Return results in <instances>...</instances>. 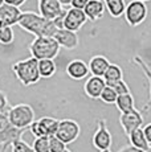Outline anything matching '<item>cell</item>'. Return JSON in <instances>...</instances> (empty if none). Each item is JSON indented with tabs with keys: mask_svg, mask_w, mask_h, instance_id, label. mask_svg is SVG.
<instances>
[{
	"mask_svg": "<svg viewBox=\"0 0 151 152\" xmlns=\"http://www.w3.org/2000/svg\"><path fill=\"white\" fill-rule=\"evenodd\" d=\"M59 1H60L62 5H70V1H72V0H59Z\"/></svg>",
	"mask_w": 151,
	"mask_h": 152,
	"instance_id": "cell-37",
	"label": "cell"
},
{
	"mask_svg": "<svg viewBox=\"0 0 151 152\" xmlns=\"http://www.w3.org/2000/svg\"><path fill=\"white\" fill-rule=\"evenodd\" d=\"M147 13H149V10H147L146 1L131 0L126 5L123 16H125L126 23L130 27H138V25H141L147 19Z\"/></svg>",
	"mask_w": 151,
	"mask_h": 152,
	"instance_id": "cell-5",
	"label": "cell"
},
{
	"mask_svg": "<svg viewBox=\"0 0 151 152\" xmlns=\"http://www.w3.org/2000/svg\"><path fill=\"white\" fill-rule=\"evenodd\" d=\"M11 148H12V152H34L32 145L25 143L24 140H23V138L19 140H15V142L11 144Z\"/></svg>",
	"mask_w": 151,
	"mask_h": 152,
	"instance_id": "cell-28",
	"label": "cell"
},
{
	"mask_svg": "<svg viewBox=\"0 0 151 152\" xmlns=\"http://www.w3.org/2000/svg\"><path fill=\"white\" fill-rule=\"evenodd\" d=\"M7 109H8V98L5 95V93L0 90V114L5 113Z\"/></svg>",
	"mask_w": 151,
	"mask_h": 152,
	"instance_id": "cell-31",
	"label": "cell"
},
{
	"mask_svg": "<svg viewBox=\"0 0 151 152\" xmlns=\"http://www.w3.org/2000/svg\"><path fill=\"white\" fill-rule=\"evenodd\" d=\"M21 11H20V7H16V5H11V4H4L0 7V21L4 25H15L19 23L20 17H21Z\"/></svg>",
	"mask_w": 151,
	"mask_h": 152,
	"instance_id": "cell-16",
	"label": "cell"
},
{
	"mask_svg": "<svg viewBox=\"0 0 151 152\" xmlns=\"http://www.w3.org/2000/svg\"><path fill=\"white\" fill-rule=\"evenodd\" d=\"M143 132H144V136H146L147 142L150 143L151 145V123H147L146 126L143 127Z\"/></svg>",
	"mask_w": 151,
	"mask_h": 152,
	"instance_id": "cell-34",
	"label": "cell"
},
{
	"mask_svg": "<svg viewBox=\"0 0 151 152\" xmlns=\"http://www.w3.org/2000/svg\"><path fill=\"white\" fill-rule=\"evenodd\" d=\"M103 78H105L106 83H111L115 82V81L123 80V70L117 64H110L105 74H103Z\"/></svg>",
	"mask_w": 151,
	"mask_h": 152,
	"instance_id": "cell-24",
	"label": "cell"
},
{
	"mask_svg": "<svg viewBox=\"0 0 151 152\" xmlns=\"http://www.w3.org/2000/svg\"><path fill=\"white\" fill-rule=\"evenodd\" d=\"M15 40V33L11 25L0 24V44L1 45H11Z\"/></svg>",
	"mask_w": 151,
	"mask_h": 152,
	"instance_id": "cell-25",
	"label": "cell"
},
{
	"mask_svg": "<svg viewBox=\"0 0 151 152\" xmlns=\"http://www.w3.org/2000/svg\"><path fill=\"white\" fill-rule=\"evenodd\" d=\"M86 21H88V17H86L84 10L70 7L69 10H66L65 17H64V28L69 29V31L78 32L85 25Z\"/></svg>",
	"mask_w": 151,
	"mask_h": 152,
	"instance_id": "cell-11",
	"label": "cell"
},
{
	"mask_svg": "<svg viewBox=\"0 0 151 152\" xmlns=\"http://www.w3.org/2000/svg\"><path fill=\"white\" fill-rule=\"evenodd\" d=\"M105 4H106V11L113 19H119V17L123 16L127 5L125 0H111V1H107Z\"/></svg>",
	"mask_w": 151,
	"mask_h": 152,
	"instance_id": "cell-21",
	"label": "cell"
},
{
	"mask_svg": "<svg viewBox=\"0 0 151 152\" xmlns=\"http://www.w3.org/2000/svg\"><path fill=\"white\" fill-rule=\"evenodd\" d=\"M131 62L135 64L136 66H139V68H141V70L143 72V74H144V77H146L147 82H149L150 98H149V102H147V103L143 106V109H142V113L146 114V113H149V110L151 109V69H150V66L147 65L146 61H144L141 56H134V57H133V60H131Z\"/></svg>",
	"mask_w": 151,
	"mask_h": 152,
	"instance_id": "cell-19",
	"label": "cell"
},
{
	"mask_svg": "<svg viewBox=\"0 0 151 152\" xmlns=\"http://www.w3.org/2000/svg\"><path fill=\"white\" fill-rule=\"evenodd\" d=\"M127 139H129L130 144L134 145L136 148H139V150H142L143 152L150 148V143L147 142L146 136H144L143 127H139V128H136V130H134L129 136H127Z\"/></svg>",
	"mask_w": 151,
	"mask_h": 152,
	"instance_id": "cell-20",
	"label": "cell"
},
{
	"mask_svg": "<svg viewBox=\"0 0 151 152\" xmlns=\"http://www.w3.org/2000/svg\"><path fill=\"white\" fill-rule=\"evenodd\" d=\"M49 147H51V152H61L66 148V144L56 135H52L49 136Z\"/></svg>",
	"mask_w": 151,
	"mask_h": 152,
	"instance_id": "cell-29",
	"label": "cell"
},
{
	"mask_svg": "<svg viewBox=\"0 0 151 152\" xmlns=\"http://www.w3.org/2000/svg\"><path fill=\"white\" fill-rule=\"evenodd\" d=\"M17 25L21 29H24L25 32L33 34L34 37H53L56 34V32L59 31V28L56 27L53 20H48L45 17H43L40 13L32 12V11L23 12Z\"/></svg>",
	"mask_w": 151,
	"mask_h": 152,
	"instance_id": "cell-1",
	"label": "cell"
},
{
	"mask_svg": "<svg viewBox=\"0 0 151 152\" xmlns=\"http://www.w3.org/2000/svg\"><path fill=\"white\" fill-rule=\"evenodd\" d=\"M106 81L103 77H98V75H92L86 80L85 85H84V91L92 99H100L101 93L105 89Z\"/></svg>",
	"mask_w": 151,
	"mask_h": 152,
	"instance_id": "cell-15",
	"label": "cell"
},
{
	"mask_svg": "<svg viewBox=\"0 0 151 152\" xmlns=\"http://www.w3.org/2000/svg\"><path fill=\"white\" fill-rule=\"evenodd\" d=\"M117 98H118V93L115 91L111 86H109V85H106L105 86V89L102 90L101 97H100L101 101H102L103 103H106V104H115Z\"/></svg>",
	"mask_w": 151,
	"mask_h": 152,
	"instance_id": "cell-26",
	"label": "cell"
},
{
	"mask_svg": "<svg viewBox=\"0 0 151 152\" xmlns=\"http://www.w3.org/2000/svg\"><path fill=\"white\" fill-rule=\"evenodd\" d=\"M53 37L56 39V41L60 44L61 48L68 49V50H74L78 46V44H80V39H78L77 32L69 31V29H66V28L59 29Z\"/></svg>",
	"mask_w": 151,
	"mask_h": 152,
	"instance_id": "cell-13",
	"label": "cell"
},
{
	"mask_svg": "<svg viewBox=\"0 0 151 152\" xmlns=\"http://www.w3.org/2000/svg\"><path fill=\"white\" fill-rule=\"evenodd\" d=\"M92 144L98 151L109 150L113 144V136L106 124V119H97V130L92 136Z\"/></svg>",
	"mask_w": 151,
	"mask_h": 152,
	"instance_id": "cell-8",
	"label": "cell"
},
{
	"mask_svg": "<svg viewBox=\"0 0 151 152\" xmlns=\"http://www.w3.org/2000/svg\"><path fill=\"white\" fill-rule=\"evenodd\" d=\"M57 70L56 62L52 58H45V60H39V72L41 78H51L54 75Z\"/></svg>",
	"mask_w": 151,
	"mask_h": 152,
	"instance_id": "cell-23",
	"label": "cell"
},
{
	"mask_svg": "<svg viewBox=\"0 0 151 152\" xmlns=\"http://www.w3.org/2000/svg\"><path fill=\"white\" fill-rule=\"evenodd\" d=\"M60 44L56 41L54 37L41 36V37H34V40L29 45L31 56L37 60H45V58H54L60 53Z\"/></svg>",
	"mask_w": 151,
	"mask_h": 152,
	"instance_id": "cell-3",
	"label": "cell"
},
{
	"mask_svg": "<svg viewBox=\"0 0 151 152\" xmlns=\"http://www.w3.org/2000/svg\"><path fill=\"white\" fill-rule=\"evenodd\" d=\"M115 106H117L119 113H126V111L135 109V101H134V97L131 95V93H126V94L118 95Z\"/></svg>",
	"mask_w": 151,
	"mask_h": 152,
	"instance_id": "cell-22",
	"label": "cell"
},
{
	"mask_svg": "<svg viewBox=\"0 0 151 152\" xmlns=\"http://www.w3.org/2000/svg\"><path fill=\"white\" fill-rule=\"evenodd\" d=\"M54 135L62 140L65 144H70L81 135V127L74 119H62V121H59L57 131Z\"/></svg>",
	"mask_w": 151,
	"mask_h": 152,
	"instance_id": "cell-7",
	"label": "cell"
},
{
	"mask_svg": "<svg viewBox=\"0 0 151 152\" xmlns=\"http://www.w3.org/2000/svg\"><path fill=\"white\" fill-rule=\"evenodd\" d=\"M39 13L48 20H54L64 11V5L59 0H37Z\"/></svg>",
	"mask_w": 151,
	"mask_h": 152,
	"instance_id": "cell-12",
	"label": "cell"
},
{
	"mask_svg": "<svg viewBox=\"0 0 151 152\" xmlns=\"http://www.w3.org/2000/svg\"><path fill=\"white\" fill-rule=\"evenodd\" d=\"M25 131L27 130L16 128L15 126H12V123L8 119L7 111L0 114V145H11L15 140L21 139Z\"/></svg>",
	"mask_w": 151,
	"mask_h": 152,
	"instance_id": "cell-6",
	"label": "cell"
},
{
	"mask_svg": "<svg viewBox=\"0 0 151 152\" xmlns=\"http://www.w3.org/2000/svg\"><path fill=\"white\" fill-rule=\"evenodd\" d=\"M89 3V0H72L70 1V7L78 8V10H84L86 7V4Z\"/></svg>",
	"mask_w": 151,
	"mask_h": 152,
	"instance_id": "cell-32",
	"label": "cell"
},
{
	"mask_svg": "<svg viewBox=\"0 0 151 152\" xmlns=\"http://www.w3.org/2000/svg\"><path fill=\"white\" fill-rule=\"evenodd\" d=\"M121 127L123 128V132L126 136H129L134 130L139 127H143L144 119L142 115V111H138L136 109H133L126 113H121L119 116Z\"/></svg>",
	"mask_w": 151,
	"mask_h": 152,
	"instance_id": "cell-10",
	"label": "cell"
},
{
	"mask_svg": "<svg viewBox=\"0 0 151 152\" xmlns=\"http://www.w3.org/2000/svg\"><path fill=\"white\" fill-rule=\"evenodd\" d=\"M10 147V145H7V144H4V145H1V150H0V152H5L7 151V148Z\"/></svg>",
	"mask_w": 151,
	"mask_h": 152,
	"instance_id": "cell-38",
	"label": "cell"
},
{
	"mask_svg": "<svg viewBox=\"0 0 151 152\" xmlns=\"http://www.w3.org/2000/svg\"><path fill=\"white\" fill-rule=\"evenodd\" d=\"M89 72H90L92 75H98V77H103L105 72L107 70L110 65V61L107 60L105 56H94V57L90 58L89 61Z\"/></svg>",
	"mask_w": 151,
	"mask_h": 152,
	"instance_id": "cell-18",
	"label": "cell"
},
{
	"mask_svg": "<svg viewBox=\"0 0 151 152\" xmlns=\"http://www.w3.org/2000/svg\"><path fill=\"white\" fill-rule=\"evenodd\" d=\"M7 115L12 126H15L16 128L28 130L34 122V110L28 103H19L10 107Z\"/></svg>",
	"mask_w": 151,
	"mask_h": 152,
	"instance_id": "cell-4",
	"label": "cell"
},
{
	"mask_svg": "<svg viewBox=\"0 0 151 152\" xmlns=\"http://www.w3.org/2000/svg\"><path fill=\"white\" fill-rule=\"evenodd\" d=\"M65 72L68 74V77L72 78L73 81L85 80L88 77V74L90 73L89 72V65L82 60H72L66 65Z\"/></svg>",
	"mask_w": 151,
	"mask_h": 152,
	"instance_id": "cell-14",
	"label": "cell"
},
{
	"mask_svg": "<svg viewBox=\"0 0 151 152\" xmlns=\"http://www.w3.org/2000/svg\"><path fill=\"white\" fill-rule=\"evenodd\" d=\"M57 126H59V121L52 116H43L40 119H34V122L31 124L29 130L33 134L34 138L39 136H52L56 134Z\"/></svg>",
	"mask_w": 151,
	"mask_h": 152,
	"instance_id": "cell-9",
	"label": "cell"
},
{
	"mask_svg": "<svg viewBox=\"0 0 151 152\" xmlns=\"http://www.w3.org/2000/svg\"><path fill=\"white\" fill-rule=\"evenodd\" d=\"M118 152H143L142 150H139V148H136L134 147V145H126V147H123V148H121Z\"/></svg>",
	"mask_w": 151,
	"mask_h": 152,
	"instance_id": "cell-35",
	"label": "cell"
},
{
	"mask_svg": "<svg viewBox=\"0 0 151 152\" xmlns=\"http://www.w3.org/2000/svg\"><path fill=\"white\" fill-rule=\"evenodd\" d=\"M61 152H72V151H70V150H68V148H65V150L61 151Z\"/></svg>",
	"mask_w": 151,
	"mask_h": 152,
	"instance_id": "cell-40",
	"label": "cell"
},
{
	"mask_svg": "<svg viewBox=\"0 0 151 152\" xmlns=\"http://www.w3.org/2000/svg\"><path fill=\"white\" fill-rule=\"evenodd\" d=\"M100 152H111V151H110V148H109V150H102V151H100Z\"/></svg>",
	"mask_w": 151,
	"mask_h": 152,
	"instance_id": "cell-39",
	"label": "cell"
},
{
	"mask_svg": "<svg viewBox=\"0 0 151 152\" xmlns=\"http://www.w3.org/2000/svg\"><path fill=\"white\" fill-rule=\"evenodd\" d=\"M142 1H150V0H142Z\"/></svg>",
	"mask_w": 151,
	"mask_h": 152,
	"instance_id": "cell-44",
	"label": "cell"
},
{
	"mask_svg": "<svg viewBox=\"0 0 151 152\" xmlns=\"http://www.w3.org/2000/svg\"><path fill=\"white\" fill-rule=\"evenodd\" d=\"M0 24H1V21H0Z\"/></svg>",
	"mask_w": 151,
	"mask_h": 152,
	"instance_id": "cell-45",
	"label": "cell"
},
{
	"mask_svg": "<svg viewBox=\"0 0 151 152\" xmlns=\"http://www.w3.org/2000/svg\"><path fill=\"white\" fill-rule=\"evenodd\" d=\"M4 3L11 4V5H16V7H21L25 3V0H4Z\"/></svg>",
	"mask_w": 151,
	"mask_h": 152,
	"instance_id": "cell-36",
	"label": "cell"
},
{
	"mask_svg": "<svg viewBox=\"0 0 151 152\" xmlns=\"http://www.w3.org/2000/svg\"><path fill=\"white\" fill-rule=\"evenodd\" d=\"M105 10H106V4L103 0H89L86 7L84 8V12H85L88 20L97 21L103 16Z\"/></svg>",
	"mask_w": 151,
	"mask_h": 152,
	"instance_id": "cell-17",
	"label": "cell"
},
{
	"mask_svg": "<svg viewBox=\"0 0 151 152\" xmlns=\"http://www.w3.org/2000/svg\"><path fill=\"white\" fill-rule=\"evenodd\" d=\"M32 148H33L34 152H51L49 136H39V138H34Z\"/></svg>",
	"mask_w": 151,
	"mask_h": 152,
	"instance_id": "cell-27",
	"label": "cell"
},
{
	"mask_svg": "<svg viewBox=\"0 0 151 152\" xmlns=\"http://www.w3.org/2000/svg\"><path fill=\"white\" fill-rule=\"evenodd\" d=\"M3 4H4V0H0V7H1Z\"/></svg>",
	"mask_w": 151,
	"mask_h": 152,
	"instance_id": "cell-41",
	"label": "cell"
},
{
	"mask_svg": "<svg viewBox=\"0 0 151 152\" xmlns=\"http://www.w3.org/2000/svg\"><path fill=\"white\" fill-rule=\"evenodd\" d=\"M103 1H105V3H107V1H111V0H103Z\"/></svg>",
	"mask_w": 151,
	"mask_h": 152,
	"instance_id": "cell-43",
	"label": "cell"
},
{
	"mask_svg": "<svg viewBox=\"0 0 151 152\" xmlns=\"http://www.w3.org/2000/svg\"><path fill=\"white\" fill-rule=\"evenodd\" d=\"M65 13H66V11L64 10V11H62V13H61L60 16H57L56 19L53 20V21H54V24H56V27L59 28V29L64 28V17H65Z\"/></svg>",
	"mask_w": 151,
	"mask_h": 152,
	"instance_id": "cell-33",
	"label": "cell"
},
{
	"mask_svg": "<svg viewBox=\"0 0 151 152\" xmlns=\"http://www.w3.org/2000/svg\"><path fill=\"white\" fill-rule=\"evenodd\" d=\"M109 86H111L115 91L118 93V95L121 94H126V93H130V87L129 85L125 82L123 80H119V81H115V82H111V83H106Z\"/></svg>",
	"mask_w": 151,
	"mask_h": 152,
	"instance_id": "cell-30",
	"label": "cell"
},
{
	"mask_svg": "<svg viewBox=\"0 0 151 152\" xmlns=\"http://www.w3.org/2000/svg\"><path fill=\"white\" fill-rule=\"evenodd\" d=\"M144 152H151V145H150V148H149V150H147V151H144Z\"/></svg>",
	"mask_w": 151,
	"mask_h": 152,
	"instance_id": "cell-42",
	"label": "cell"
},
{
	"mask_svg": "<svg viewBox=\"0 0 151 152\" xmlns=\"http://www.w3.org/2000/svg\"><path fill=\"white\" fill-rule=\"evenodd\" d=\"M12 72L23 86H32L41 80L39 72V60L32 56L29 58L12 64Z\"/></svg>",
	"mask_w": 151,
	"mask_h": 152,
	"instance_id": "cell-2",
	"label": "cell"
}]
</instances>
